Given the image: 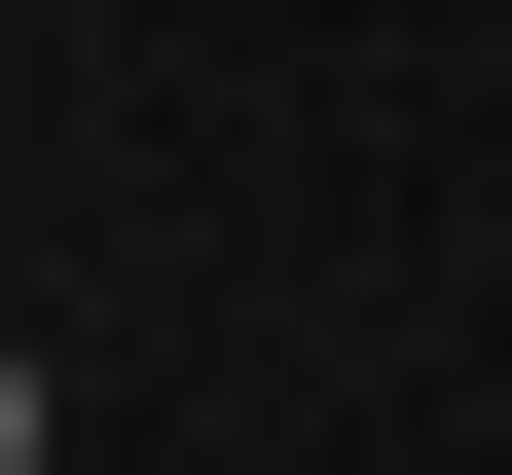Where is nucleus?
<instances>
[{
  "label": "nucleus",
  "mask_w": 512,
  "mask_h": 475,
  "mask_svg": "<svg viewBox=\"0 0 512 475\" xmlns=\"http://www.w3.org/2000/svg\"><path fill=\"white\" fill-rule=\"evenodd\" d=\"M0 475H37V329H0Z\"/></svg>",
  "instance_id": "obj_1"
}]
</instances>
